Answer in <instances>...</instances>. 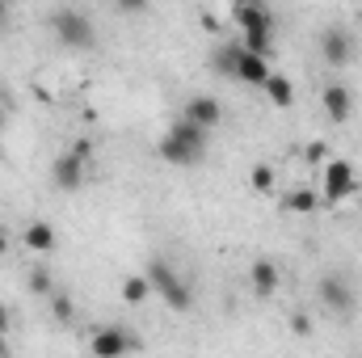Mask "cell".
<instances>
[{
  "label": "cell",
  "mask_w": 362,
  "mask_h": 358,
  "mask_svg": "<svg viewBox=\"0 0 362 358\" xmlns=\"http://www.w3.org/2000/svg\"><path fill=\"white\" fill-rule=\"evenodd\" d=\"M206 127H198V122H189L185 114H181L177 122L165 131V139H160V161L165 165H181V169H189V165H198L202 161V152H206Z\"/></svg>",
  "instance_id": "6da1fadb"
},
{
  "label": "cell",
  "mask_w": 362,
  "mask_h": 358,
  "mask_svg": "<svg viewBox=\"0 0 362 358\" xmlns=\"http://www.w3.org/2000/svg\"><path fill=\"white\" fill-rule=\"evenodd\" d=\"M148 282H152V291L173 308V312H189L194 308V295H189V282L173 274L169 262H160V258H152L148 262Z\"/></svg>",
  "instance_id": "7a4b0ae2"
},
{
  "label": "cell",
  "mask_w": 362,
  "mask_h": 358,
  "mask_svg": "<svg viewBox=\"0 0 362 358\" xmlns=\"http://www.w3.org/2000/svg\"><path fill=\"white\" fill-rule=\"evenodd\" d=\"M51 30H55V38H59L64 47H72V51H89L93 42H97V30H93V21L81 8H59V13H51Z\"/></svg>",
  "instance_id": "3957f363"
},
{
  "label": "cell",
  "mask_w": 362,
  "mask_h": 358,
  "mask_svg": "<svg viewBox=\"0 0 362 358\" xmlns=\"http://www.w3.org/2000/svg\"><path fill=\"white\" fill-rule=\"evenodd\" d=\"M236 21H240V30H245V42H240V47L253 51V55H270V42H274L270 13H266L262 4H240Z\"/></svg>",
  "instance_id": "277c9868"
},
{
  "label": "cell",
  "mask_w": 362,
  "mask_h": 358,
  "mask_svg": "<svg viewBox=\"0 0 362 358\" xmlns=\"http://www.w3.org/2000/svg\"><path fill=\"white\" fill-rule=\"evenodd\" d=\"M89 144H72L64 156H55V165H51V178H55V185L59 190H81V181H85V161H89Z\"/></svg>",
  "instance_id": "5b68a950"
},
{
  "label": "cell",
  "mask_w": 362,
  "mask_h": 358,
  "mask_svg": "<svg viewBox=\"0 0 362 358\" xmlns=\"http://www.w3.org/2000/svg\"><path fill=\"white\" fill-rule=\"evenodd\" d=\"M316 291H320V304H325L329 312H337V316H350V312H354V287H350V278L325 274Z\"/></svg>",
  "instance_id": "8992f818"
},
{
  "label": "cell",
  "mask_w": 362,
  "mask_h": 358,
  "mask_svg": "<svg viewBox=\"0 0 362 358\" xmlns=\"http://www.w3.org/2000/svg\"><path fill=\"white\" fill-rule=\"evenodd\" d=\"M320 51H325V59H329L333 68H346V64L354 59V38H350V30H346V25H329V30L320 34Z\"/></svg>",
  "instance_id": "52a82bcc"
},
{
  "label": "cell",
  "mask_w": 362,
  "mask_h": 358,
  "mask_svg": "<svg viewBox=\"0 0 362 358\" xmlns=\"http://www.w3.org/2000/svg\"><path fill=\"white\" fill-rule=\"evenodd\" d=\"M354 190H358L354 165H350V161H329V169H325V198H329V202H341V198L354 194Z\"/></svg>",
  "instance_id": "ba28073f"
},
{
  "label": "cell",
  "mask_w": 362,
  "mask_h": 358,
  "mask_svg": "<svg viewBox=\"0 0 362 358\" xmlns=\"http://www.w3.org/2000/svg\"><path fill=\"white\" fill-rule=\"evenodd\" d=\"M89 350L97 358H118L127 354V350H139V342L131 337V333H122V329H97L89 342Z\"/></svg>",
  "instance_id": "9c48e42d"
},
{
  "label": "cell",
  "mask_w": 362,
  "mask_h": 358,
  "mask_svg": "<svg viewBox=\"0 0 362 358\" xmlns=\"http://www.w3.org/2000/svg\"><path fill=\"white\" fill-rule=\"evenodd\" d=\"M185 118L211 131V127H219V122H223V105H219L215 97H189V101H185Z\"/></svg>",
  "instance_id": "30bf717a"
},
{
  "label": "cell",
  "mask_w": 362,
  "mask_h": 358,
  "mask_svg": "<svg viewBox=\"0 0 362 358\" xmlns=\"http://www.w3.org/2000/svg\"><path fill=\"white\" fill-rule=\"evenodd\" d=\"M236 81L245 85H266L270 81V68H266V55H253L240 47V59H236Z\"/></svg>",
  "instance_id": "8fae6325"
},
{
  "label": "cell",
  "mask_w": 362,
  "mask_h": 358,
  "mask_svg": "<svg viewBox=\"0 0 362 358\" xmlns=\"http://www.w3.org/2000/svg\"><path fill=\"white\" fill-rule=\"evenodd\" d=\"M278 282H282V274H278V266H274L270 258H257V262L249 266V287H253L257 295H274Z\"/></svg>",
  "instance_id": "7c38bea8"
},
{
  "label": "cell",
  "mask_w": 362,
  "mask_h": 358,
  "mask_svg": "<svg viewBox=\"0 0 362 358\" xmlns=\"http://www.w3.org/2000/svg\"><path fill=\"white\" fill-rule=\"evenodd\" d=\"M325 110H329V118H333V122H346V118H350V110H354L350 89H346V85H329V89H325Z\"/></svg>",
  "instance_id": "4fadbf2b"
},
{
  "label": "cell",
  "mask_w": 362,
  "mask_h": 358,
  "mask_svg": "<svg viewBox=\"0 0 362 358\" xmlns=\"http://www.w3.org/2000/svg\"><path fill=\"white\" fill-rule=\"evenodd\" d=\"M25 245H30L38 258H47V253L55 249V228H51V224H30V228H25Z\"/></svg>",
  "instance_id": "5bb4252c"
},
{
  "label": "cell",
  "mask_w": 362,
  "mask_h": 358,
  "mask_svg": "<svg viewBox=\"0 0 362 358\" xmlns=\"http://www.w3.org/2000/svg\"><path fill=\"white\" fill-rule=\"evenodd\" d=\"M282 211H295V215H312L316 211V190H295L282 198Z\"/></svg>",
  "instance_id": "9a60e30c"
},
{
  "label": "cell",
  "mask_w": 362,
  "mask_h": 358,
  "mask_svg": "<svg viewBox=\"0 0 362 358\" xmlns=\"http://www.w3.org/2000/svg\"><path fill=\"white\" fill-rule=\"evenodd\" d=\"M236 59H240V47H219V51L211 55V68L236 81Z\"/></svg>",
  "instance_id": "2e32d148"
},
{
  "label": "cell",
  "mask_w": 362,
  "mask_h": 358,
  "mask_svg": "<svg viewBox=\"0 0 362 358\" xmlns=\"http://www.w3.org/2000/svg\"><path fill=\"white\" fill-rule=\"evenodd\" d=\"M148 295H152L148 274H135V278H127V282H122V299H127V304H144Z\"/></svg>",
  "instance_id": "e0dca14e"
},
{
  "label": "cell",
  "mask_w": 362,
  "mask_h": 358,
  "mask_svg": "<svg viewBox=\"0 0 362 358\" xmlns=\"http://www.w3.org/2000/svg\"><path fill=\"white\" fill-rule=\"evenodd\" d=\"M262 89L270 93V101H274V105H282V110H286V105L295 101V89H291V81H286V76H270V81H266Z\"/></svg>",
  "instance_id": "ac0fdd59"
},
{
  "label": "cell",
  "mask_w": 362,
  "mask_h": 358,
  "mask_svg": "<svg viewBox=\"0 0 362 358\" xmlns=\"http://www.w3.org/2000/svg\"><path fill=\"white\" fill-rule=\"evenodd\" d=\"M30 291H34V295H51V291H55V278H51V270L42 266V262L30 270Z\"/></svg>",
  "instance_id": "d6986e66"
},
{
  "label": "cell",
  "mask_w": 362,
  "mask_h": 358,
  "mask_svg": "<svg viewBox=\"0 0 362 358\" xmlns=\"http://www.w3.org/2000/svg\"><path fill=\"white\" fill-rule=\"evenodd\" d=\"M249 185H253L257 194H270V190H274V169H270V165H257V169L249 173Z\"/></svg>",
  "instance_id": "ffe728a7"
},
{
  "label": "cell",
  "mask_w": 362,
  "mask_h": 358,
  "mask_svg": "<svg viewBox=\"0 0 362 358\" xmlns=\"http://www.w3.org/2000/svg\"><path fill=\"white\" fill-rule=\"evenodd\" d=\"M47 299H51V308H55V316H59V321H72V299H68L64 291H51Z\"/></svg>",
  "instance_id": "44dd1931"
},
{
  "label": "cell",
  "mask_w": 362,
  "mask_h": 358,
  "mask_svg": "<svg viewBox=\"0 0 362 358\" xmlns=\"http://www.w3.org/2000/svg\"><path fill=\"white\" fill-rule=\"evenodd\" d=\"M122 13H148V0H114Z\"/></svg>",
  "instance_id": "7402d4cb"
},
{
  "label": "cell",
  "mask_w": 362,
  "mask_h": 358,
  "mask_svg": "<svg viewBox=\"0 0 362 358\" xmlns=\"http://www.w3.org/2000/svg\"><path fill=\"white\" fill-rule=\"evenodd\" d=\"M8 321H13V316H8V308H4V304H0V337H4V333H8Z\"/></svg>",
  "instance_id": "603a6c76"
},
{
  "label": "cell",
  "mask_w": 362,
  "mask_h": 358,
  "mask_svg": "<svg viewBox=\"0 0 362 358\" xmlns=\"http://www.w3.org/2000/svg\"><path fill=\"white\" fill-rule=\"evenodd\" d=\"M4 249H8V241H4V232H0V258H4Z\"/></svg>",
  "instance_id": "cb8c5ba5"
},
{
  "label": "cell",
  "mask_w": 362,
  "mask_h": 358,
  "mask_svg": "<svg viewBox=\"0 0 362 358\" xmlns=\"http://www.w3.org/2000/svg\"><path fill=\"white\" fill-rule=\"evenodd\" d=\"M0 25H4V0H0Z\"/></svg>",
  "instance_id": "d4e9b609"
},
{
  "label": "cell",
  "mask_w": 362,
  "mask_h": 358,
  "mask_svg": "<svg viewBox=\"0 0 362 358\" xmlns=\"http://www.w3.org/2000/svg\"><path fill=\"white\" fill-rule=\"evenodd\" d=\"M4 350H8V346H4V337H0V354H4Z\"/></svg>",
  "instance_id": "484cf974"
},
{
  "label": "cell",
  "mask_w": 362,
  "mask_h": 358,
  "mask_svg": "<svg viewBox=\"0 0 362 358\" xmlns=\"http://www.w3.org/2000/svg\"><path fill=\"white\" fill-rule=\"evenodd\" d=\"M240 4H262V0H240Z\"/></svg>",
  "instance_id": "4316f807"
},
{
  "label": "cell",
  "mask_w": 362,
  "mask_h": 358,
  "mask_svg": "<svg viewBox=\"0 0 362 358\" xmlns=\"http://www.w3.org/2000/svg\"><path fill=\"white\" fill-rule=\"evenodd\" d=\"M0 114H4V110H0Z\"/></svg>",
  "instance_id": "83f0119b"
}]
</instances>
